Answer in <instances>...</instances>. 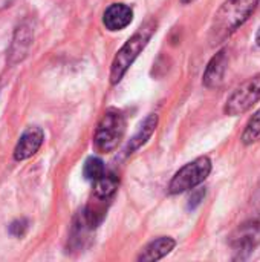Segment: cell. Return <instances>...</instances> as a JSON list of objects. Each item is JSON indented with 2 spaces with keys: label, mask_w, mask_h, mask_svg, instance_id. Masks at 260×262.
Instances as JSON below:
<instances>
[{
  "label": "cell",
  "mask_w": 260,
  "mask_h": 262,
  "mask_svg": "<svg viewBox=\"0 0 260 262\" xmlns=\"http://www.w3.org/2000/svg\"><path fill=\"white\" fill-rule=\"evenodd\" d=\"M259 0H227L216 11L213 21L210 25L208 40L210 43H224L230 35H233L254 12Z\"/></svg>",
  "instance_id": "1"
},
{
  "label": "cell",
  "mask_w": 260,
  "mask_h": 262,
  "mask_svg": "<svg viewBox=\"0 0 260 262\" xmlns=\"http://www.w3.org/2000/svg\"><path fill=\"white\" fill-rule=\"evenodd\" d=\"M156 31V21L155 18H149L143 26L121 46V49L116 52L112 68H110V83L116 84L121 81L127 69L132 66V63L138 58V55L143 52V49L150 41L152 35Z\"/></svg>",
  "instance_id": "2"
},
{
  "label": "cell",
  "mask_w": 260,
  "mask_h": 262,
  "mask_svg": "<svg viewBox=\"0 0 260 262\" xmlns=\"http://www.w3.org/2000/svg\"><path fill=\"white\" fill-rule=\"evenodd\" d=\"M126 134V118L124 115L116 109H109L101 117L95 135L93 143L98 152L109 154L113 152Z\"/></svg>",
  "instance_id": "3"
},
{
  "label": "cell",
  "mask_w": 260,
  "mask_h": 262,
  "mask_svg": "<svg viewBox=\"0 0 260 262\" xmlns=\"http://www.w3.org/2000/svg\"><path fill=\"white\" fill-rule=\"evenodd\" d=\"M211 172V161L208 157H199L192 163L181 167L169 184V192L173 195L184 193L190 189H195L207 180Z\"/></svg>",
  "instance_id": "4"
},
{
  "label": "cell",
  "mask_w": 260,
  "mask_h": 262,
  "mask_svg": "<svg viewBox=\"0 0 260 262\" xmlns=\"http://www.w3.org/2000/svg\"><path fill=\"white\" fill-rule=\"evenodd\" d=\"M260 100V74L248 78L239 88L233 91V94L227 98L225 114L230 117L242 115L250 111Z\"/></svg>",
  "instance_id": "5"
},
{
  "label": "cell",
  "mask_w": 260,
  "mask_h": 262,
  "mask_svg": "<svg viewBox=\"0 0 260 262\" xmlns=\"http://www.w3.org/2000/svg\"><path fill=\"white\" fill-rule=\"evenodd\" d=\"M32 41H34V29H32V26L28 21L20 23L15 28L14 35H12V41H11L9 51H8V61L11 64L23 61L28 57L29 51H31Z\"/></svg>",
  "instance_id": "6"
},
{
  "label": "cell",
  "mask_w": 260,
  "mask_h": 262,
  "mask_svg": "<svg viewBox=\"0 0 260 262\" xmlns=\"http://www.w3.org/2000/svg\"><path fill=\"white\" fill-rule=\"evenodd\" d=\"M260 244V223L242 224L230 239V246L239 255L251 253Z\"/></svg>",
  "instance_id": "7"
},
{
  "label": "cell",
  "mask_w": 260,
  "mask_h": 262,
  "mask_svg": "<svg viewBox=\"0 0 260 262\" xmlns=\"http://www.w3.org/2000/svg\"><path fill=\"white\" fill-rule=\"evenodd\" d=\"M43 140H44V132L40 127H37V126L28 127L20 135V138L14 147V160L25 161V160L31 158L32 155H35L38 152V149L41 147Z\"/></svg>",
  "instance_id": "8"
},
{
  "label": "cell",
  "mask_w": 260,
  "mask_h": 262,
  "mask_svg": "<svg viewBox=\"0 0 260 262\" xmlns=\"http://www.w3.org/2000/svg\"><path fill=\"white\" fill-rule=\"evenodd\" d=\"M133 11L124 3H112L103 15V23L109 31H121L130 25Z\"/></svg>",
  "instance_id": "9"
},
{
  "label": "cell",
  "mask_w": 260,
  "mask_h": 262,
  "mask_svg": "<svg viewBox=\"0 0 260 262\" xmlns=\"http://www.w3.org/2000/svg\"><path fill=\"white\" fill-rule=\"evenodd\" d=\"M176 243L175 239L169 238V236H161L155 241H152L150 244H147L144 247V250L141 252V255L138 256V261L152 262L159 261L164 256H167L173 249H175Z\"/></svg>",
  "instance_id": "10"
},
{
  "label": "cell",
  "mask_w": 260,
  "mask_h": 262,
  "mask_svg": "<svg viewBox=\"0 0 260 262\" xmlns=\"http://www.w3.org/2000/svg\"><path fill=\"white\" fill-rule=\"evenodd\" d=\"M225 69H227V55L225 51H219L208 63L205 74H204V84L207 88H218L225 75Z\"/></svg>",
  "instance_id": "11"
},
{
  "label": "cell",
  "mask_w": 260,
  "mask_h": 262,
  "mask_svg": "<svg viewBox=\"0 0 260 262\" xmlns=\"http://www.w3.org/2000/svg\"><path fill=\"white\" fill-rule=\"evenodd\" d=\"M156 126H158V115L156 114L147 115L144 118V121L139 124V127L135 132V135L130 138L129 146H127V154H133L135 150H138L139 147H143L150 140V137L153 135Z\"/></svg>",
  "instance_id": "12"
},
{
  "label": "cell",
  "mask_w": 260,
  "mask_h": 262,
  "mask_svg": "<svg viewBox=\"0 0 260 262\" xmlns=\"http://www.w3.org/2000/svg\"><path fill=\"white\" fill-rule=\"evenodd\" d=\"M118 177L113 173V172H104L97 181H93V195L97 198H101V200H109L115 195L116 189H118Z\"/></svg>",
  "instance_id": "13"
},
{
  "label": "cell",
  "mask_w": 260,
  "mask_h": 262,
  "mask_svg": "<svg viewBox=\"0 0 260 262\" xmlns=\"http://www.w3.org/2000/svg\"><path fill=\"white\" fill-rule=\"evenodd\" d=\"M257 141H260V109L250 118L242 134V143L245 146L254 144Z\"/></svg>",
  "instance_id": "14"
},
{
  "label": "cell",
  "mask_w": 260,
  "mask_h": 262,
  "mask_svg": "<svg viewBox=\"0 0 260 262\" xmlns=\"http://www.w3.org/2000/svg\"><path fill=\"white\" fill-rule=\"evenodd\" d=\"M104 172H106L104 163L100 158H97V157L87 158L86 163H84V166H83V175H84V178L89 180V181H92V183L97 181Z\"/></svg>",
  "instance_id": "15"
},
{
  "label": "cell",
  "mask_w": 260,
  "mask_h": 262,
  "mask_svg": "<svg viewBox=\"0 0 260 262\" xmlns=\"http://www.w3.org/2000/svg\"><path fill=\"white\" fill-rule=\"evenodd\" d=\"M28 230V221L26 220H15L11 226H9V232L11 235L17 236V238H21Z\"/></svg>",
  "instance_id": "16"
},
{
  "label": "cell",
  "mask_w": 260,
  "mask_h": 262,
  "mask_svg": "<svg viewBox=\"0 0 260 262\" xmlns=\"http://www.w3.org/2000/svg\"><path fill=\"white\" fill-rule=\"evenodd\" d=\"M204 195H205V190L204 189H199V190L193 192L192 196H190V207L195 209L198 204H201V201L204 200Z\"/></svg>",
  "instance_id": "17"
},
{
  "label": "cell",
  "mask_w": 260,
  "mask_h": 262,
  "mask_svg": "<svg viewBox=\"0 0 260 262\" xmlns=\"http://www.w3.org/2000/svg\"><path fill=\"white\" fill-rule=\"evenodd\" d=\"M15 3V0H0V11H3V9H6V8H9V6H12Z\"/></svg>",
  "instance_id": "18"
},
{
  "label": "cell",
  "mask_w": 260,
  "mask_h": 262,
  "mask_svg": "<svg viewBox=\"0 0 260 262\" xmlns=\"http://www.w3.org/2000/svg\"><path fill=\"white\" fill-rule=\"evenodd\" d=\"M256 41H257V45L260 46V29L257 31V34H256Z\"/></svg>",
  "instance_id": "19"
},
{
  "label": "cell",
  "mask_w": 260,
  "mask_h": 262,
  "mask_svg": "<svg viewBox=\"0 0 260 262\" xmlns=\"http://www.w3.org/2000/svg\"><path fill=\"white\" fill-rule=\"evenodd\" d=\"M181 2H182V3H192L193 0H181Z\"/></svg>",
  "instance_id": "20"
}]
</instances>
